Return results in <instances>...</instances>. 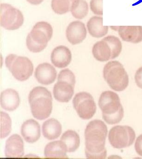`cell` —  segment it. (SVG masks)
Here are the masks:
<instances>
[{
    "label": "cell",
    "instance_id": "52a82bcc",
    "mask_svg": "<svg viewBox=\"0 0 142 159\" xmlns=\"http://www.w3.org/2000/svg\"><path fill=\"white\" fill-rule=\"evenodd\" d=\"M98 104L102 114L105 115L116 113L122 106L119 95L110 90L104 91L101 94Z\"/></svg>",
    "mask_w": 142,
    "mask_h": 159
},
{
    "label": "cell",
    "instance_id": "3957f363",
    "mask_svg": "<svg viewBox=\"0 0 142 159\" xmlns=\"http://www.w3.org/2000/svg\"><path fill=\"white\" fill-rule=\"evenodd\" d=\"M108 138L112 147L116 149H123L134 143L136 133L134 129L128 125H115L109 130Z\"/></svg>",
    "mask_w": 142,
    "mask_h": 159
},
{
    "label": "cell",
    "instance_id": "ffe728a7",
    "mask_svg": "<svg viewBox=\"0 0 142 159\" xmlns=\"http://www.w3.org/2000/svg\"><path fill=\"white\" fill-rule=\"evenodd\" d=\"M92 53L94 57L99 61H107L111 58L110 46L103 40L94 44L92 47Z\"/></svg>",
    "mask_w": 142,
    "mask_h": 159
},
{
    "label": "cell",
    "instance_id": "1f68e13d",
    "mask_svg": "<svg viewBox=\"0 0 142 159\" xmlns=\"http://www.w3.org/2000/svg\"><path fill=\"white\" fill-rule=\"evenodd\" d=\"M90 8L93 14L98 16L103 15V0H91Z\"/></svg>",
    "mask_w": 142,
    "mask_h": 159
},
{
    "label": "cell",
    "instance_id": "e575fe53",
    "mask_svg": "<svg viewBox=\"0 0 142 159\" xmlns=\"http://www.w3.org/2000/svg\"><path fill=\"white\" fill-rule=\"evenodd\" d=\"M134 79L137 86L142 89V66L136 71Z\"/></svg>",
    "mask_w": 142,
    "mask_h": 159
},
{
    "label": "cell",
    "instance_id": "4dcf8cb0",
    "mask_svg": "<svg viewBox=\"0 0 142 159\" xmlns=\"http://www.w3.org/2000/svg\"><path fill=\"white\" fill-rule=\"evenodd\" d=\"M32 28L44 31L48 37L50 41L53 36V30L50 24L45 21H40L34 25Z\"/></svg>",
    "mask_w": 142,
    "mask_h": 159
},
{
    "label": "cell",
    "instance_id": "4316f807",
    "mask_svg": "<svg viewBox=\"0 0 142 159\" xmlns=\"http://www.w3.org/2000/svg\"><path fill=\"white\" fill-rule=\"evenodd\" d=\"M124 116V110L122 105L116 113L111 115H105L102 114V118L107 124L113 125L119 123L123 119Z\"/></svg>",
    "mask_w": 142,
    "mask_h": 159
},
{
    "label": "cell",
    "instance_id": "7402d4cb",
    "mask_svg": "<svg viewBox=\"0 0 142 159\" xmlns=\"http://www.w3.org/2000/svg\"><path fill=\"white\" fill-rule=\"evenodd\" d=\"M70 11L74 18L82 20L88 15V4L85 0H75L71 5Z\"/></svg>",
    "mask_w": 142,
    "mask_h": 159
},
{
    "label": "cell",
    "instance_id": "d4e9b609",
    "mask_svg": "<svg viewBox=\"0 0 142 159\" xmlns=\"http://www.w3.org/2000/svg\"><path fill=\"white\" fill-rule=\"evenodd\" d=\"M12 130V121L9 115L1 112V138L4 139L9 135Z\"/></svg>",
    "mask_w": 142,
    "mask_h": 159
},
{
    "label": "cell",
    "instance_id": "ba28073f",
    "mask_svg": "<svg viewBox=\"0 0 142 159\" xmlns=\"http://www.w3.org/2000/svg\"><path fill=\"white\" fill-rule=\"evenodd\" d=\"M29 104L32 116L38 120H45L49 117L52 112V99L50 98H37Z\"/></svg>",
    "mask_w": 142,
    "mask_h": 159
},
{
    "label": "cell",
    "instance_id": "d590c367",
    "mask_svg": "<svg viewBox=\"0 0 142 159\" xmlns=\"http://www.w3.org/2000/svg\"><path fill=\"white\" fill-rule=\"evenodd\" d=\"M18 56L16 54H11L8 55L6 58L5 64L6 66L7 67L9 71H10L12 67V65L14 63L15 61H16V58L18 57Z\"/></svg>",
    "mask_w": 142,
    "mask_h": 159
},
{
    "label": "cell",
    "instance_id": "4fadbf2b",
    "mask_svg": "<svg viewBox=\"0 0 142 159\" xmlns=\"http://www.w3.org/2000/svg\"><path fill=\"white\" fill-rule=\"evenodd\" d=\"M21 134L26 142L30 143L36 142L40 137V124L33 119L26 120L22 125Z\"/></svg>",
    "mask_w": 142,
    "mask_h": 159
},
{
    "label": "cell",
    "instance_id": "8fae6325",
    "mask_svg": "<svg viewBox=\"0 0 142 159\" xmlns=\"http://www.w3.org/2000/svg\"><path fill=\"white\" fill-rule=\"evenodd\" d=\"M72 53L70 49L64 45L55 47L51 52L50 60L52 64L59 68H63L69 65L72 61Z\"/></svg>",
    "mask_w": 142,
    "mask_h": 159
},
{
    "label": "cell",
    "instance_id": "f546056e",
    "mask_svg": "<svg viewBox=\"0 0 142 159\" xmlns=\"http://www.w3.org/2000/svg\"><path fill=\"white\" fill-rule=\"evenodd\" d=\"M26 45L28 50L34 53H40L43 51L47 46V45H41L36 43L32 40L29 34L26 37Z\"/></svg>",
    "mask_w": 142,
    "mask_h": 159
},
{
    "label": "cell",
    "instance_id": "cb8c5ba5",
    "mask_svg": "<svg viewBox=\"0 0 142 159\" xmlns=\"http://www.w3.org/2000/svg\"><path fill=\"white\" fill-rule=\"evenodd\" d=\"M75 0H51V7L54 13L62 15L70 11L71 5Z\"/></svg>",
    "mask_w": 142,
    "mask_h": 159
},
{
    "label": "cell",
    "instance_id": "603a6c76",
    "mask_svg": "<svg viewBox=\"0 0 142 159\" xmlns=\"http://www.w3.org/2000/svg\"><path fill=\"white\" fill-rule=\"evenodd\" d=\"M103 40L106 42L111 50V58L115 59L121 55L122 50V43L121 40L114 35H108L104 38Z\"/></svg>",
    "mask_w": 142,
    "mask_h": 159
},
{
    "label": "cell",
    "instance_id": "7c38bea8",
    "mask_svg": "<svg viewBox=\"0 0 142 159\" xmlns=\"http://www.w3.org/2000/svg\"><path fill=\"white\" fill-rule=\"evenodd\" d=\"M5 155L7 158H22L24 155V145L21 136L15 134L6 142Z\"/></svg>",
    "mask_w": 142,
    "mask_h": 159
},
{
    "label": "cell",
    "instance_id": "5b68a950",
    "mask_svg": "<svg viewBox=\"0 0 142 159\" xmlns=\"http://www.w3.org/2000/svg\"><path fill=\"white\" fill-rule=\"evenodd\" d=\"M73 106L80 118L83 120L91 119L96 112V105L93 96L87 92H81L75 95Z\"/></svg>",
    "mask_w": 142,
    "mask_h": 159
},
{
    "label": "cell",
    "instance_id": "8d00e7d4",
    "mask_svg": "<svg viewBox=\"0 0 142 159\" xmlns=\"http://www.w3.org/2000/svg\"><path fill=\"white\" fill-rule=\"evenodd\" d=\"M26 1L33 5H38L41 3L44 0H26Z\"/></svg>",
    "mask_w": 142,
    "mask_h": 159
},
{
    "label": "cell",
    "instance_id": "ac0fdd59",
    "mask_svg": "<svg viewBox=\"0 0 142 159\" xmlns=\"http://www.w3.org/2000/svg\"><path fill=\"white\" fill-rule=\"evenodd\" d=\"M87 29L93 38H102L107 35L109 30L108 26L103 25V18L100 16L91 17L87 24Z\"/></svg>",
    "mask_w": 142,
    "mask_h": 159
},
{
    "label": "cell",
    "instance_id": "277c9868",
    "mask_svg": "<svg viewBox=\"0 0 142 159\" xmlns=\"http://www.w3.org/2000/svg\"><path fill=\"white\" fill-rule=\"evenodd\" d=\"M0 23L6 30H14L23 24L24 18L19 9L7 3H2L0 7Z\"/></svg>",
    "mask_w": 142,
    "mask_h": 159
},
{
    "label": "cell",
    "instance_id": "8992f818",
    "mask_svg": "<svg viewBox=\"0 0 142 159\" xmlns=\"http://www.w3.org/2000/svg\"><path fill=\"white\" fill-rule=\"evenodd\" d=\"M33 69V64L29 58L18 56L12 65L10 72L17 80L25 81L32 76Z\"/></svg>",
    "mask_w": 142,
    "mask_h": 159
},
{
    "label": "cell",
    "instance_id": "74e56055",
    "mask_svg": "<svg viewBox=\"0 0 142 159\" xmlns=\"http://www.w3.org/2000/svg\"><path fill=\"white\" fill-rule=\"evenodd\" d=\"M119 27L120 26H110L111 29L113 30H115V31H118L119 30Z\"/></svg>",
    "mask_w": 142,
    "mask_h": 159
},
{
    "label": "cell",
    "instance_id": "e0dca14e",
    "mask_svg": "<svg viewBox=\"0 0 142 159\" xmlns=\"http://www.w3.org/2000/svg\"><path fill=\"white\" fill-rule=\"evenodd\" d=\"M67 147L62 141H55L48 143L44 149L46 158L67 159Z\"/></svg>",
    "mask_w": 142,
    "mask_h": 159
},
{
    "label": "cell",
    "instance_id": "f1b7e54d",
    "mask_svg": "<svg viewBox=\"0 0 142 159\" xmlns=\"http://www.w3.org/2000/svg\"><path fill=\"white\" fill-rule=\"evenodd\" d=\"M58 81H64L70 84L75 87L76 83V76L68 68L61 70L58 74Z\"/></svg>",
    "mask_w": 142,
    "mask_h": 159
},
{
    "label": "cell",
    "instance_id": "f35d334b",
    "mask_svg": "<svg viewBox=\"0 0 142 159\" xmlns=\"http://www.w3.org/2000/svg\"><path fill=\"white\" fill-rule=\"evenodd\" d=\"M109 158H112V159H118V158H121V157H119V156H111V157H109Z\"/></svg>",
    "mask_w": 142,
    "mask_h": 159
},
{
    "label": "cell",
    "instance_id": "30bf717a",
    "mask_svg": "<svg viewBox=\"0 0 142 159\" xmlns=\"http://www.w3.org/2000/svg\"><path fill=\"white\" fill-rule=\"evenodd\" d=\"M34 76L39 83L48 85L54 82L57 78V72L53 66L45 62L40 64L37 66Z\"/></svg>",
    "mask_w": 142,
    "mask_h": 159
},
{
    "label": "cell",
    "instance_id": "44dd1931",
    "mask_svg": "<svg viewBox=\"0 0 142 159\" xmlns=\"http://www.w3.org/2000/svg\"><path fill=\"white\" fill-rule=\"evenodd\" d=\"M60 140L66 144L69 153L75 152L80 145V136L74 130H66L61 137Z\"/></svg>",
    "mask_w": 142,
    "mask_h": 159
},
{
    "label": "cell",
    "instance_id": "d6986e66",
    "mask_svg": "<svg viewBox=\"0 0 142 159\" xmlns=\"http://www.w3.org/2000/svg\"><path fill=\"white\" fill-rule=\"evenodd\" d=\"M62 131L61 124L58 120L54 118L49 119L43 124V135L49 140L58 139L61 134Z\"/></svg>",
    "mask_w": 142,
    "mask_h": 159
},
{
    "label": "cell",
    "instance_id": "d6a6232c",
    "mask_svg": "<svg viewBox=\"0 0 142 159\" xmlns=\"http://www.w3.org/2000/svg\"><path fill=\"white\" fill-rule=\"evenodd\" d=\"M86 157L88 159H105L107 156V151L106 148L102 152L98 154L90 153L87 150H85Z\"/></svg>",
    "mask_w": 142,
    "mask_h": 159
},
{
    "label": "cell",
    "instance_id": "9a60e30c",
    "mask_svg": "<svg viewBox=\"0 0 142 159\" xmlns=\"http://www.w3.org/2000/svg\"><path fill=\"white\" fill-rule=\"evenodd\" d=\"M1 105L6 111H15L20 105V98L18 92L12 89H7L1 94Z\"/></svg>",
    "mask_w": 142,
    "mask_h": 159
},
{
    "label": "cell",
    "instance_id": "5bb4252c",
    "mask_svg": "<svg viewBox=\"0 0 142 159\" xmlns=\"http://www.w3.org/2000/svg\"><path fill=\"white\" fill-rule=\"evenodd\" d=\"M118 34L126 42L137 44L142 42V26H120Z\"/></svg>",
    "mask_w": 142,
    "mask_h": 159
},
{
    "label": "cell",
    "instance_id": "6da1fadb",
    "mask_svg": "<svg viewBox=\"0 0 142 159\" xmlns=\"http://www.w3.org/2000/svg\"><path fill=\"white\" fill-rule=\"evenodd\" d=\"M107 134V126L103 121L95 120L89 122L84 132L86 150L93 154L103 151Z\"/></svg>",
    "mask_w": 142,
    "mask_h": 159
},
{
    "label": "cell",
    "instance_id": "83f0119b",
    "mask_svg": "<svg viewBox=\"0 0 142 159\" xmlns=\"http://www.w3.org/2000/svg\"><path fill=\"white\" fill-rule=\"evenodd\" d=\"M32 40L41 45H47L50 40L46 33L40 30L32 28L29 33Z\"/></svg>",
    "mask_w": 142,
    "mask_h": 159
},
{
    "label": "cell",
    "instance_id": "2e32d148",
    "mask_svg": "<svg viewBox=\"0 0 142 159\" xmlns=\"http://www.w3.org/2000/svg\"><path fill=\"white\" fill-rule=\"evenodd\" d=\"M54 98L60 102H68L74 93V87L66 82L58 81L53 89Z\"/></svg>",
    "mask_w": 142,
    "mask_h": 159
},
{
    "label": "cell",
    "instance_id": "7a4b0ae2",
    "mask_svg": "<svg viewBox=\"0 0 142 159\" xmlns=\"http://www.w3.org/2000/svg\"><path fill=\"white\" fill-rule=\"evenodd\" d=\"M103 76L109 87L114 91L121 92L128 86V74L119 61H111L107 62L104 67Z\"/></svg>",
    "mask_w": 142,
    "mask_h": 159
},
{
    "label": "cell",
    "instance_id": "9c48e42d",
    "mask_svg": "<svg viewBox=\"0 0 142 159\" xmlns=\"http://www.w3.org/2000/svg\"><path fill=\"white\" fill-rule=\"evenodd\" d=\"M65 34L69 42L75 45L82 43L85 39L87 35V30L83 22L74 21L68 25Z\"/></svg>",
    "mask_w": 142,
    "mask_h": 159
},
{
    "label": "cell",
    "instance_id": "484cf974",
    "mask_svg": "<svg viewBox=\"0 0 142 159\" xmlns=\"http://www.w3.org/2000/svg\"><path fill=\"white\" fill-rule=\"evenodd\" d=\"M40 97H46L52 99L51 93L46 88L42 86H37L32 89L28 96V102L29 103L35 99Z\"/></svg>",
    "mask_w": 142,
    "mask_h": 159
},
{
    "label": "cell",
    "instance_id": "836d02e7",
    "mask_svg": "<svg viewBox=\"0 0 142 159\" xmlns=\"http://www.w3.org/2000/svg\"><path fill=\"white\" fill-rule=\"evenodd\" d=\"M134 147L137 154L142 157V134L135 140Z\"/></svg>",
    "mask_w": 142,
    "mask_h": 159
}]
</instances>
